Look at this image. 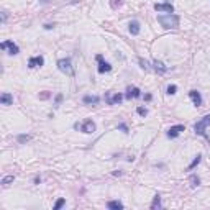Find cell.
I'll return each instance as SVG.
<instances>
[{"instance_id":"obj_1","label":"cell","mask_w":210,"mask_h":210,"mask_svg":"<svg viewBox=\"0 0 210 210\" xmlns=\"http://www.w3.org/2000/svg\"><path fill=\"white\" fill-rule=\"evenodd\" d=\"M158 22H159V25L163 28H168V30H176V28H179V17L174 13H168V15H159L158 17Z\"/></svg>"},{"instance_id":"obj_2","label":"cell","mask_w":210,"mask_h":210,"mask_svg":"<svg viewBox=\"0 0 210 210\" xmlns=\"http://www.w3.org/2000/svg\"><path fill=\"white\" fill-rule=\"evenodd\" d=\"M210 125V115H205L202 117V118L197 122L195 125H194V131H195V135H200V136H205L207 140H210L207 136V133H205V130H207V127Z\"/></svg>"},{"instance_id":"obj_3","label":"cell","mask_w":210,"mask_h":210,"mask_svg":"<svg viewBox=\"0 0 210 210\" xmlns=\"http://www.w3.org/2000/svg\"><path fill=\"white\" fill-rule=\"evenodd\" d=\"M58 69L64 72L66 76H74L76 74V71H74V67H72V63H71V59L69 58H63V59H59L58 61Z\"/></svg>"},{"instance_id":"obj_4","label":"cell","mask_w":210,"mask_h":210,"mask_svg":"<svg viewBox=\"0 0 210 210\" xmlns=\"http://www.w3.org/2000/svg\"><path fill=\"white\" fill-rule=\"evenodd\" d=\"M0 48H2L3 51H8V54H12V56H15V54H18V52H20V48L13 41H10V39L3 41L2 44H0Z\"/></svg>"},{"instance_id":"obj_5","label":"cell","mask_w":210,"mask_h":210,"mask_svg":"<svg viewBox=\"0 0 210 210\" xmlns=\"http://www.w3.org/2000/svg\"><path fill=\"white\" fill-rule=\"evenodd\" d=\"M97 61H99V67H97V71L100 72V74H103V72H110L112 71V66L108 63L103 61L102 54H97Z\"/></svg>"},{"instance_id":"obj_6","label":"cell","mask_w":210,"mask_h":210,"mask_svg":"<svg viewBox=\"0 0 210 210\" xmlns=\"http://www.w3.org/2000/svg\"><path fill=\"white\" fill-rule=\"evenodd\" d=\"M184 130H185L184 125H174V127H171L168 130V138H177V136H179Z\"/></svg>"},{"instance_id":"obj_7","label":"cell","mask_w":210,"mask_h":210,"mask_svg":"<svg viewBox=\"0 0 210 210\" xmlns=\"http://www.w3.org/2000/svg\"><path fill=\"white\" fill-rule=\"evenodd\" d=\"M43 64H44L43 56H33V58H30V61H28V67H30V69H35V67H41Z\"/></svg>"},{"instance_id":"obj_8","label":"cell","mask_w":210,"mask_h":210,"mask_svg":"<svg viewBox=\"0 0 210 210\" xmlns=\"http://www.w3.org/2000/svg\"><path fill=\"white\" fill-rule=\"evenodd\" d=\"M95 128H97V127H95V123L92 122V120H86V122L80 125V131H82V133H87V135H89V133H94Z\"/></svg>"},{"instance_id":"obj_9","label":"cell","mask_w":210,"mask_h":210,"mask_svg":"<svg viewBox=\"0 0 210 210\" xmlns=\"http://www.w3.org/2000/svg\"><path fill=\"white\" fill-rule=\"evenodd\" d=\"M154 10L156 12H166V13H174V7H172V3H156Z\"/></svg>"},{"instance_id":"obj_10","label":"cell","mask_w":210,"mask_h":210,"mask_svg":"<svg viewBox=\"0 0 210 210\" xmlns=\"http://www.w3.org/2000/svg\"><path fill=\"white\" fill-rule=\"evenodd\" d=\"M105 100H107L108 105H117V103H120L123 100V94H113L112 97L108 94H105Z\"/></svg>"},{"instance_id":"obj_11","label":"cell","mask_w":210,"mask_h":210,"mask_svg":"<svg viewBox=\"0 0 210 210\" xmlns=\"http://www.w3.org/2000/svg\"><path fill=\"white\" fill-rule=\"evenodd\" d=\"M127 99H138V97H141V92L138 87H128L127 89Z\"/></svg>"},{"instance_id":"obj_12","label":"cell","mask_w":210,"mask_h":210,"mask_svg":"<svg viewBox=\"0 0 210 210\" xmlns=\"http://www.w3.org/2000/svg\"><path fill=\"white\" fill-rule=\"evenodd\" d=\"M189 97L192 99V102H194L195 107H200V105H202V97H200V94L197 90H191V92H189Z\"/></svg>"},{"instance_id":"obj_13","label":"cell","mask_w":210,"mask_h":210,"mask_svg":"<svg viewBox=\"0 0 210 210\" xmlns=\"http://www.w3.org/2000/svg\"><path fill=\"white\" fill-rule=\"evenodd\" d=\"M82 102L84 103H87V105H95V103H99L100 102V99L97 95H84V99H82Z\"/></svg>"},{"instance_id":"obj_14","label":"cell","mask_w":210,"mask_h":210,"mask_svg":"<svg viewBox=\"0 0 210 210\" xmlns=\"http://www.w3.org/2000/svg\"><path fill=\"white\" fill-rule=\"evenodd\" d=\"M0 102H2V105H12L13 103V97H12L8 92H3L2 97H0Z\"/></svg>"},{"instance_id":"obj_15","label":"cell","mask_w":210,"mask_h":210,"mask_svg":"<svg viewBox=\"0 0 210 210\" xmlns=\"http://www.w3.org/2000/svg\"><path fill=\"white\" fill-rule=\"evenodd\" d=\"M128 30H130L131 35H140V23L136 22V20H133V22H130V25H128Z\"/></svg>"},{"instance_id":"obj_16","label":"cell","mask_w":210,"mask_h":210,"mask_svg":"<svg viewBox=\"0 0 210 210\" xmlns=\"http://www.w3.org/2000/svg\"><path fill=\"white\" fill-rule=\"evenodd\" d=\"M153 66H154L153 69L156 72H161V74L168 71V66H164V63H161V61H153Z\"/></svg>"},{"instance_id":"obj_17","label":"cell","mask_w":210,"mask_h":210,"mask_svg":"<svg viewBox=\"0 0 210 210\" xmlns=\"http://www.w3.org/2000/svg\"><path fill=\"white\" fill-rule=\"evenodd\" d=\"M107 208H110V210H122L123 204H122V202H118V200H110L107 204Z\"/></svg>"},{"instance_id":"obj_18","label":"cell","mask_w":210,"mask_h":210,"mask_svg":"<svg viewBox=\"0 0 210 210\" xmlns=\"http://www.w3.org/2000/svg\"><path fill=\"white\" fill-rule=\"evenodd\" d=\"M159 207H161V195H159V194H156L154 200H153V204H151V208L156 210V208H159Z\"/></svg>"},{"instance_id":"obj_19","label":"cell","mask_w":210,"mask_h":210,"mask_svg":"<svg viewBox=\"0 0 210 210\" xmlns=\"http://www.w3.org/2000/svg\"><path fill=\"white\" fill-rule=\"evenodd\" d=\"M200 159H202V156H200V154H197V156H195V159H194V161H192V163H191V164H189V168H187V169H189V171H192V169H194V168H195V166H197V164H199V163H200Z\"/></svg>"},{"instance_id":"obj_20","label":"cell","mask_w":210,"mask_h":210,"mask_svg":"<svg viewBox=\"0 0 210 210\" xmlns=\"http://www.w3.org/2000/svg\"><path fill=\"white\" fill-rule=\"evenodd\" d=\"M15 181V176H5L2 179V185H8V184H12Z\"/></svg>"},{"instance_id":"obj_21","label":"cell","mask_w":210,"mask_h":210,"mask_svg":"<svg viewBox=\"0 0 210 210\" xmlns=\"http://www.w3.org/2000/svg\"><path fill=\"white\" fill-rule=\"evenodd\" d=\"M123 5V0H110V7L112 8H118Z\"/></svg>"},{"instance_id":"obj_22","label":"cell","mask_w":210,"mask_h":210,"mask_svg":"<svg viewBox=\"0 0 210 210\" xmlns=\"http://www.w3.org/2000/svg\"><path fill=\"white\" fill-rule=\"evenodd\" d=\"M166 92L169 95H174L176 92H177V86H174V84H171V86H168V89H166Z\"/></svg>"},{"instance_id":"obj_23","label":"cell","mask_w":210,"mask_h":210,"mask_svg":"<svg viewBox=\"0 0 210 210\" xmlns=\"http://www.w3.org/2000/svg\"><path fill=\"white\" fill-rule=\"evenodd\" d=\"M18 143H26V141H30L31 140V136L30 135H18Z\"/></svg>"},{"instance_id":"obj_24","label":"cell","mask_w":210,"mask_h":210,"mask_svg":"<svg viewBox=\"0 0 210 210\" xmlns=\"http://www.w3.org/2000/svg\"><path fill=\"white\" fill-rule=\"evenodd\" d=\"M191 187H197V185H199L200 184V181H199V177H197V176H191Z\"/></svg>"},{"instance_id":"obj_25","label":"cell","mask_w":210,"mask_h":210,"mask_svg":"<svg viewBox=\"0 0 210 210\" xmlns=\"http://www.w3.org/2000/svg\"><path fill=\"white\" fill-rule=\"evenodd\" d=\"M64 204H66V200H64V199H58V202L54 204V207H52V208H54V210H58V208H61Z\"/></svg>"},{"instance_id":"obj_26","label":"cell","mask_w":210,"mask_h":210,"mask_svg":"<svg viewBox=\"0 0 210 210\" xmlns=\"http://www.w3.org/2000/svg\"><path fill=\"white\" fill-rule=\"evenodd\" d=\"M136 112H138V115H141V117H146L148 115V110L144 107H138V108H136Z\"/></svg>"},{"instance_id":"obj_27","label":"cell","mask_w":210,"mask_h":210,"mask_svg":"<svg viewBox=\"0 0 210 210\" xmlns=\"http://www.w3.org/2000/svg\"><path fill=\"white\" fill-rule=\"evenodd\" d=\"M138 63L141 64V67H143V69H146V71L149 69V66H148V61H144L143 58H140V59H138Z\"/></svg>"},{"instance_id":"obj_28","label":"cell","mask_w":210,"mask_h":210,"mask_svg":"<svg viewBox=\"0 0 210 210\" xmlns=\"http://www.w3.org/2000/svg\"><path fill=\"white\" fill-rule=\"evenodd\" d=\"M118 130H122V131H125V133H128V127L125 123H120L118 125Z\"/></svg>"},{"instance_id":"obj_29","label":"cell","mask_w":210,"mask_h":210,"mask_svg":"<svg viewBox=\"0 0 210 210\" xmlns=\"http://www.w3.org/2000/svg\"><path fill=\"white\" fill-rule=\"evenodd\" d=\"M61 102H63V94H58V95H56V107H58Z\"/></svg>"},{"instance_id":"obj_30","label":"cell","mask_w":210,"mask_h":210,"mask_svg":"<svg viewBox=\"0 0 210 210\" xmlns=\"http://www.w3.org/2000/svg\"><path fill=\"white\" fill-rule=\"evenodd\" d=\"M48 97H49V92H43V94L39 95V99H43V100H44V99H48Z\"/></svg>"},{"instance_id":"obj_31","label":"cell","mask_w":210,"mask_h":210,"mask_svg":"<svg viewBox=\"0 0 210 210\" xmlns=\"http://www.w3.org/2000/svg\"><path fill=\"white\" fill-rule=\"evenodd\" d=\"M5 20H7V13H5V12H2V22H5Z\"/></svg>"},{"instance_id":"obj_32","label":"cell","mask_w":210,"mask_h":210,"mask_svg":"<svg viewBox=\"0 0 210 210\" xmlns=\"http://www.w3.org/2000/svg\"><path fill=\"white\" fill-rule=\"evenodd\" d=\"M52 26H54V25H44V30H51Z\"/></svg>"}]
</instances>
